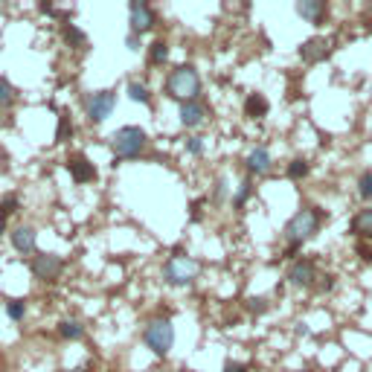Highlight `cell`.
Returning <instances> with one entry per match:
<instances>
[{"mask_svg":"<svg viewBox=\"0 0 372 372\" xmlns=\"http://www.w3.org/2000/svg\"><path fill=\"white\" fill-rule=\"evenodd\" d=\"M308 172H312V163L305 157H294L288 169H285V175H288V181H303V178H308Z\"/></svg>","mask_w":372,"mask_h":372,"instance_id":"obj_22","label":"cell"},{"mask_svg":"<svg viewBox=\"0 0 372 372\" xmlns=\"http://www.w3.org/2000/svg\"><path fill=\"white\" fill-rule=\"evenodd\" d=\"M126 93H128V99H131V102L152 105V91H148V84H146V82L131 79V82H128V88H126Z\"/></svg>","mask_w":372,"mask_h":372,"instance_id":"obj_20","label":"cell"},{"mask_svg":"<svg viewBox=\"0 0 372 372\" xmlns=\"http://www.w3.org/2000/svg\"><path fill=\"white\" fill-rule=\"evenodd\" d=\"M30 270L35 279L41 282H56L61 277V270H65V259L56 256V253H38L30 262Z\"/></svg>","mask_w":372,"mask_h":372,"instance_id":"obj_9","label":"cell"},{"mask_svg":"<svg viewBox=\"0 0 372 372\" xmlns=\"http://www.w3.org/2000/svg\"><path fill=\"white\" fill-rule=\"evenodd\" d=\"M143 343L152 349L157 358H166L175 346V326H172L169 317H154L148 320L146 329H143Z\"/></svg>","mask_w":372,"mask_h":372,"instance_id":"obj_4","label":"cell"},{"mask_svg":"<svg viewBox=\"0 0 372 372\" xmlns=\"http://www.w3.org/2000/svg\"><path fill=\"white\" fill-rule=\"evenodd\" d=\"M198 274H201V265L186 253L169 256L163 265V282L172 285V288H186V285H192L198 279Z\"/></svg>","mask_w":372,"mask_h":372,"instance_id":"obj_5","label":"cell"},{"mask_svg":"<svg viewBox=\"0 0 372 372\" xmlns=\"http://www.w3.org/2000/svg\"><path fill=\"white\" fill-rule=\"evenodd\" d=\"M128 23H131V32L143 38L146 32L154 30L157 15H154V9L148 6L146 0H131V3H128Z\"/></svg>","mask_w":372,"mask_h":372,"instance_id":"obj_8","label":"cell"},{"mask_svg":"<svg viewBox=\"0 0 372 372\" xmlns=\"http://www.w3.org/2000/svg\"><path fill=\"white\" fill-rule=\"evenodd\" d=\"M166 61H169V41H163V38L152 41V47H148V65H152V67H163Z\"/></svg>","mask_w":372,"mask_h":372,"instance_id":"obj_19","label":"cell"},{"mask_svg":"<svg viewBox=\"0 0 372 372\" xmlns=\"http://www.w3.org/2000/svg\"><path fill=\"white\" fill-rule=\"evenodd\" d=\"M114 108H117V93L114 91H96L84 99V114H88V119L93 122V126L105 122L111 114H114Z\"/></svg>","mask_w":372,"mask_h":372,"instance_id":"obj_6","label":"cell"},{"mask_svg":"<svg viewBox=\"0 0 372 372\" xmlns=\"http://www.w3.org/2000/svg\"><path fill=\"white\" fill-rule=\"evenodd\" d=\"M320 279H323V282H320V285H317V288H320V291H323V294L334 291V277H332V274H326V277H320Z\"/></svg>","mask_w":372,"mask_h":372,"instance_id":"obj_34","label":"cell"},{"mask_svg":"<svg viewBox=\"0 0 372 372\" xmlns=\"http://www.w3.org/2000/svg\"><path fill=\"white\" fill-rule=\"evenodd\" d=\"M67 372H91V369H67Z\"/></svg>","mask_w":372,"mask_h":372,"instance_id":"obj_39","label":"cell"},{"mask_svg":"<svg viewBox=\"0 0 372 372\" xmlns=\"http://www.w3.org/2000/svg\"><path fill=\"white\" fill-rule=\"evenodd\" d=\"M297 15H300L303 21H308V23H323V18L329 15V6L323 3V0H297Z\"/></svg>","mask_w":372,"mask_h":372,"instance_id":"obj_13","label":"cell"},{"mask_svg":"<svg viewBox=\"0 0 372 372\" xmlns=\"http://www.w3.org/2000/svg\"><path fill=\"white\" fill-rule=\"evenodd\" d=\"M323 209L320 207H303V209H297V213L288 218V224H285L282 230V239L285 244H288V251H285V256H294L305 242H312L314 235L320 233V227H323Z\"/></svg>","mask_w":372,"mask_h":372,"instance_id":"obj_1","label":"cell"},{"mask_svg":"<svg viewBox=\"0 0 372 372\" xmlns=\"http://www.w3.org/2000/svg\"><path fill=\"white\" fill-rule=\"evenodd\" d=\"M181 126L183 128H201L207 122V105L201 102V99H189V102H181Z\"/></svg>","mask_w":372,"mask_h":372,"instance_id":"obj_10","label":"cell"},{"mask_svg":"<svg viewBox=\"0 0 372 372\" xmlns=\"http://www.w3.org/2000/svg\"><path fill=\"white\" fill-rule=\"evenodd\" d=\"M67 172H70V178L76 181V183H91V181H96V166H93L84 154H73V157L67 160Z\"/></svg>","mask_w":372,"mask_h":372,"instance_id":"obj_12","label":"cell"},{"mask_svg":"<svg viewBox=\"0 0 372 372\" xmlns=\"http://www.w3.org/2000/svg\"><path fill=\"white\" fill-rule=\"evenodd\" d=\"M18 99V91L6 76H0V108H9Z\"/></svg>","mask_w":372,"mask_h":372,"instance_id":"obj_24","label":"cell"},{"mask_svg":"<svg viewBox=\"0 0 372 372\" xmlns=\"http://www.w3.org/2000/svg\"><path fill=\"white\" fill-rule=\"evenodd\" d=\"M247 303H251V312L253 314H265L268 312V300H265V297H253V300H247Z\"/></svg>","mask_w":372,"mask_h":372,"instance_id":"obj_30","label":"cell"},{"mask_svg":"<svg viewBox=\"0 0 372 372\" xmlns=\"http://www.w3.org/2000/svg\"><path fill=\"white\" fill-rule=\"evenodd\" d=\"M285 279H288V285H294V288H314L317 279H320L314 259H308V256L294 259L291 268H288V274H285Z\"/></svg>","mask_w":372,"mask_h":372,"instance_id":"obj_7","label":"cell"},{"mask_svg":"<svg viewBox=\"0 0 372 372\" xmlns=\"http://www.w3.org/2000/svg\"><path fill=\"white\" fill-rule=\"evenodd\" d=\"M35 242H38V233L35 227H15L12 230V247H15L18 253H35Z\"/></svg>","mask_w":372,"mask_h":372,"instance_id":"obj_15","label":"cell"},{"mask_svg":"<svg viewBox=\"0 0 372 372\" xmlns=\"http://www.w3.org/2000/svg\"><path fill=\"white\" fill-rule=\"evenodd\" d=\"M58 338H65V340H82L84 338V326L79 323V320H61V323H58Z\"/></svg>","mask_w":372,"mask_h":372,"instance_id":"obj_21","label":"cell"},{"mask_svg":"<svg viewBox=\"0 0 372 372\" xmlns=\"http://www.w3.org/2000/svg\"><path fill=\"white\" fill-rule=\"evenodd\" d=\"M358 253H361V259H364V262H369V259H372V251H369V247L361 242V244H358Z\"/></svg>","mask_w":372,"mask_h":372,"instance_id":"obj_35","label":"cell"},{"mask_svg":"<svg viewBox=\"0 0 372 372\" xmlns=\"http://www.w3.org/2000/svg\"><path fill=\"white\" fill-rule=\"evenodd\" d=\"M3 233H6V216L0 213V235H3Z\"/></svg>","mask_w":372,"mask_h":372,"instance_id":"obj_38","label":"cell"},{"mask_svg":"<svg viewBox=\"0 0 372 372\" xmlns=\"http://www.w3.org/2000/svg\"><path fill=\"white\" fill-rule=\"evenodd\" d=\"M224 195H227V181L221 178L218 183H216V192H213V201H224Z\"/></svg>","mask_w":372,"mask_h":372,"instance_id":"obj_32","label":"cell"},{"mask_svg":"<svg viewBox=\"0 0 372 372\" xmlns=\"http://www.w3.org/2000/svg\"><path fill=\"white\" fill-rule=\"evenodd\" d=\"M326 56H329V41L320 38V35L300 44V58L305 61V65H317V61H323Z\"/></svg>","mask_w":372,"mask_h":372,"instance_id":"obj_14","label":"cell"},{"mask_svg":"<svg viewBox=\"0 0 372 372\" xmlns=\"http://www.w3.org/2000/svg\"><path fill=\"white\" fill-rule=\"evenodd\" d=\"M183 148H186V154H192V157H201V154H204V137H186Z\"/></svg>","mask_w":372,"mask_h":372,"instance_id":"obj_28","label":"cell"},{"mask_svg":"<svg viewBox=\"0 0 372 372\" xmlns=\"http://www.w3.org/2000/svg\"><path fill=\"white\" fill-rule=\"evenodd\" d=\"M268 111H270V102H268V96L265 93H251L244 99V114L251 117V119H262L268 117Z\"/></svg>","mask_w":372,"mask_h":372,"instance_id":"obj_16","label":"cell"},{"mask_svg":"<svg viewBox=\"0 0 372 372\" xmlns=\"http://www.w3.org/2000/svg\"><path fill=\"white\" fill-rule=\"evenodd\" d=\"M6 314L12 320H23V317H27V303H23V300H9L6 303Z\"/></svg>","mask_w":372,"mask_h":372,"instance_id":"obj_27","label":"cell"},{"mask_svg":"<svg viewBox=\"0 0 372 372\" xmlns=\"http://www.w3.org/2000/svg\"><path fill=\"white\" fill-rule=\"evenodd\" d=\"M41 12H44V15H53L56 9H53V3H41Z\"/></svg>","mask_w":372,"mask_h":372,"instance_id":"obj_37","label":"cell"},{"mask_svg":"<svg viewBox=\"0 0 372 372\" xmlns=\"http://www.w3.org/2000/svg\"><path fill=\"white\" fill-rule=\"evenodd\" d=\"M358 195H361V201H372V169L361 172V178H358Z\"/></svg>","mask_w":372,"mask_h":372,"instance_id":"obj_26","label":"cell"},{"mask_svg":"<svg viewBox=\"0 0 372 372\" xmlns=\"http://www.w3.org/2000/svg\"><path fill=\"white\" fill-rule=\"evenodd\" d=\"M349 227H352V233L358 235V239H372V207L358 209Z\"/></svg>","mask_w":372,"mask_h":372,"instance_id":"obj_17","label":"cell"},{"mask_svg":"<svg viewBox=\"0 0 372 372\" xmlns=\"http://www.w3.org/2000/svg\"><path fill=\"white\" fill-rule=\"evenodd\" d=\"M61 35H65V44L73 47V49H84V47H88V35H84L76 23H65V27H61Z\"/></svg>","mask_w":372,"mask_h":372,"instance_id":"obj_18","label":"cell"},{"mask_svg":"<svg viewBox=\"0 0 372 372\" xmlns=\"http://www.w3.org/2000/svg\"><path fill=\"white\" fill-rule=\"evenodd\" d=\"M247 175H256V178H262V175H268L270 169H274V157H270V152H268V146H256L251 154H247Z\"/></svg>","mask_w":372,"mask_h":372,"instance_id":"obj_11","label":"cell"},{"mask_svg":"<svg viewBox=\"0 0 372 372\" xmlns=\"http://www.w3.org/2000/svg\"><path fill=\"white\" fill-rule=\"evenodd\" d=\"M70 134H73V122L67 117V111H61V114H58V128H56V140L65 143V140H70Z\"/></svg>","mask_w":372,"mask_h":372,"instance_id":"obj_25","label":"cell"},{"mask_svg":"<svg viewBox=\"0 0 372 372\" xmlns=\"http://www.w3.org/2000/svg\"><path fill=\"white\" fill-rule=\"evenodd\" d=\"M192 218H195V221L201 218V201H195V204H192Z\"/></svg>","mask_w":372,"mask_h":372,"instance_id":"obj_36","label":"cell"},{"mask_svg":"<svg viewBox=\"0 0 372 372\" xmlns=\"http://www.w3.org/2000/svg\"><path fill=\"white\" fill-rule=\"evenodd\" d=\"M126 47L131 49V53H137V49L143 47V41H140V35H134V32H128V35H126Z\"/></svg>","mask_w":372,"mask_h":372,"instance_id":"obj_31","label":"cell"},{"mask_svg":"<svg viewBox=\"0 0 372 372\" xmlns=\"http://www.w3.org/2000/svg\"><path fill=\"white\" fill-rule=\"evenodd\" d=\"M221 372H251V369H247V364H242V361H227Z\"/></svg>","mask_w":372,"mask_h":372,"instance_id":"obj_33","label":"cell"},{"mask_svg":"<svg viewBox=\"0 0 372 372\" xmlns=\"http://www.w3.org/2000/svg\"><path fill=\"white\" fill-rule=\"evenodd\" d=\"M0 213H3L6 218H9L12 213H18V198H15V195H6L3 201H0Z\"/></svg>","mask_w":372,"mask_h":372,"instance_id":"obj_29","label":"cell"},{"mask_svg":"<svg viewBox=\"0 0 372 372\" xmlns=\"http://www.w3.org/2000/svg\"><path fill=\"white\" fill-rule=\"evenodd\" d=\"M148 148V134L140 126H122L111 137V152L117 160H137Z\"/></svg>","mask_w":372,"mask_h":372,"instance_id":"obj_3","label":"cell"},{"mask_svg":"<svg viewBox=\"0 0 372 372\" xmlns=\"http://www.w3.org/2000/svg\"><path fill=\"white\" fill-rule=\"evenodd\" d=\"M166 93L178 102H189V99L201 96V73L195 65H178L166 79Z\"/></svg>","mask_w":372,"mask_h":372,"instance_id":"obj_2","label":"cell"},{"mask_svg":"<svg viewBox=\"0 0 372 372\" xmlns=\"http://www.w3.org/2000/svg\"><path fill=\"white\" fill-rule=\"evenodd\" d=\"M251 195H253V183H251V178H247V181L239 183V189H235V195H233V209H244V204L251 201Z\"/></svg>","mask_w":372,"mask_h":372,"instance_id":"obj_23","label":"cell"}]
</instances>
